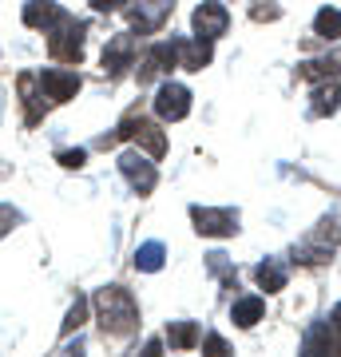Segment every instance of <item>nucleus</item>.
Listing matches in <instances>:
<instances>
[{
	"mask_svg": "<svg viewBox=\"0 0 341 357\" xmlns=\"http://www.w3.org/2000/svg\"><path fill=\"white\" fill-rule=\"evenodd\" d=\"M96 318H100V330L107 337H131L139 326V306L123 286H103L96 294Z\"/></svg>",
	"mask_w": 341,
	"mask_h": 357,
	"instance_id": "f257e3e1",
	"label": "nucleus"
},
{
	"mask_svg": "<svg viewBox=\"0 0 341 357\" xmlns=\"http://www.w3.org/2000/svg\"><path fill=\"white\" fill-rule=\"evenodd\" d=\"M119 139H135L143 151L151 155V159H163V155H167V135L155 128V123H147L143 115H127L112 135H100V147H115Z\"/></svg>",
	"mask_w": 341,
	"mask_h": 357,
	"instance_id": "f03ea898",
	"label": "nucleus"
},
{
	"mask_svg": "<svg viewBox=\"0 0 341 357\" xmlns=\"http://www.w3.org/2000/svg\"><path fill=\"white\" fill-rule=\"evenodd\" d=\"M84 32H88L84 20H72V16L63 13L60 20L44 32V36H48V56L60 60V64H79V56H84Z\"/></svg>",
	"mask_w": 341,
	"mask_h": 357,
	"instance_id": "7ed1b4c3",
	"label": "nucleus"
},
{
	"mask_svg": "<svg viewBox=\"0 0 341 357\" xmlns=\"http://www.w3.org/2000/svg\"><path fill=\"white\" fill-rule=\"evenodd\" d=\"M155 112H159V119H167V123L187 119L190 115V91L183 88V84H175V79L159 84V91H155Z\"/></svg>",
	"mask_w": 341,
	"mask_h": 357,
	"instance_id": "20e7f679",
	"label": "nucleus"
},
{
	"mask_svg": "<svg viewBox=\"0 0 341 357\" xmlns=\"http://www.w3.org/2000/svg\"><path fill=\"white\" fill-rule=\"evenodd\" d=\"M119 171H123V178L131 183V191H139V195H151L155 183H159L155 163L147 159V155H139V151H123L119 155Z\"/></svg>",
	"mask_w": 341,
	"mask_h": 357,
	"instance_id": "39448f33",
	"label": "nucleus"
},
{
	"mask_svg": "<svg viewBox=\"0 0 341 357\" xmlns=\"http://www.w3.org/2000/svg\"><path fill=\"white\" fill-rule=\"evenodd\" d=\"M190 218H195V230L199 234H215V238H227L238 230V211H218V206H190Z\"/></svg>",
	"mask_w": 341,
	"mask_h": 357,
	"instance_id": "423d86ee",
	"label": "nucleus"
},
{
	"mask_svg": "<svg viewBox=\"0 0 341 357\" xmlns=\"http://www.w3.org/2000/svg\"><path fill=\"white\" fill-rule=\"evenodd\" d=\"M171 8H175V0H131V13L127 16H131V28H135L139 36H147L155 28H163Z\"/></svg>",
	"mask_w": 341,
	"mask_h": 357,
	"instance_id": "0eeeda50",
	"label": "nucleus"
},
{
	"mask_svg": "<svg viewBox=\"0 0 341 357\" xmlns=\"http://www.w3.org/2000/svg\"><path fill=\"white\" fill-rule=\"evenodd\" d=\"M36 79H40V91H44L48 103H63V100H72V96L79 91V76L68 72V68H44Z\"/></svg>",
	"mask_w": 341,
	"mask_h": 357,
	"instance_id": "6e6552de",
	"label": "nucleus"
},
{
	"mask_svg": "<svg viewBox=\"0 0 341 357\" xmlns=\"http://www.w3.org/2000/svg\"><path fill=\"white\" fill-rule=\"evenodd\" d=\"M227 28H230L227 4H218V0H202L199 8H195V32H199L202 40H218Z\"/></svg>",
	"mask_w": 341,
	"mask_h": 357,
	"instance_id": "1a4fd4ad",
	"label": "nucleus"
},
{
	"mask_svg": "<svg viewBox=\"0 0 341 357\" xmlns=\"http://www.w3.org/2000/svg\"><path fill=\"white\" fill-rule=\"evenodd\" d=\"M131 64H135V36H112L107 48H103V72L107 76H119Z\"/></svg>",
	"mask_w": 341,
	"mask_h": 357,
	"instance_id": "9d476101",
	"label": "nucleus"
},
{
	"mask_svg": "<svg viewBox=\"0 0 341 357\" xmlns=\"http://www.w3.org/2000/svg\"><path fill=\"white\" fill-rule=\"evenodd\" d=\"M302 354H310V357H314V354H341V349H338V337H333V326H329V318L305 330Z\"/></svg>",
	"mask_w": 341,
	"mask_h": 357,
	"instance_id": "9b49d317",
	"label": "nucleus"
},
{
	"mask_svg": "<svg viewBox=\"0 0 341 357\" xmlns=\"http://www.w3.org/2000/svg\"><path fill=\"white\" fill-rule=\"evenodd\" d=\"M60 16H63V8L56 0H28L24 4V24L28 28H44V32H48Z\"/></svg>",
	"mask_w": 341,
	"mask_h": 357,
	"instance_id": "f8f14e48",
	"label": "nucleus"
},
{
	"mask_svg": "<svg viewBox=\"0 0 341 357\" xmlns=\"http://www.w3.org/2000/svg\"><path fill=\"white\" fill-rule=\"evenodd\" d=\"M262 314H266V302L258 294H242V298H234V306H230V318L242 330H250L254 321H262Z\"/></svg>",
	"mask_w": 341,
	"mask_h": 357,
	"instance_id": "ddd939ff",
	"label": "nucleus"
},
{
	"mask_svg": "<svg viewBox=\"0 0 341 357\" xmlns=\"http://www.w3.org/2000/svg\"><path fill=\"white\" fill-rule=\"evenodd\" d=\"M341 103V84L338 79H326V84H317L314 88V103H310V115L321 119V115H333Z\"/></svg>",
	"mask_w": 341,
	"mask_h": 357,
	"instance_id": "4468645a",
	"label": "nucleus"
},
{
	"mask_svg": "<svg viewBox=\"0 0 341 357\" xmlns=\"http://www.w3.org/2000/svg\"><path fill=\"white\" fill-rule=\"evenodd\" d=\"M254 274H258V286H262L266 294L286 290V278H290V274H286V266H282L278 258H266V262H262L258 270H254Z\"/></svg>",
	"mask_w": 341,
	"mask_h": 357,
	"instance_id": "2eb2a0df",
	"label": "nucleus"
},
{
	"mask_svg": "<svg viewBox=\"0 0 341 357\" xmlns=\"http://www.w3.org/2000/svg\"><path fill=\"white\" fill-rule=\"evenodd\" d=\"M199 342H202V333H199L195 321H171V326H167V345H171V349H195Z\"/></svg>",
	"mask_w": 341,
	"mask_h": 357,
	"instance_id": "dca6fc26",
	"label": "nucleus"
},
{
	"mask_svg": "<svg viewBox=\"0 0 341 357\" xmlns=\"http://www.w3.org/2000/svg\"><path fill=\"white\" fill-rule=\"evenodd\" d=\"M338 72H341V52L321 56V60H310V64L298 68V76L302 79H326V76H338Z\"/></svg>",
	"mask_w": 341,
	"mask_h": 357,
	"instance_id": "f3484780",
	"label": "nucleus"
},
{
	"mask_svg": "<svg viewBox=\"0 0 341 357\" xmlns=\"http://www.w3.org/2000/svg\"><path fill=\"white\" fill-rule=\"evenodd\" d=\"M163 243H143L139 250H135V270H143V274H155V270H163Z\"/></svg>",
	"mask_w": 341,
	"mask_h": 357,
	"instance_id": "a211bd4d",
	"label": "nucleus"
},
{
	"mask_svg": "<svg viewBox=\"0 0 341 357\" xmlns=\"http://www.w3.org/2000/svg\"><path fill=\"white\" fill-rule=\"evenodd\" d=\"M314 32L321 40H341V8H321V13L314 16Z\"/></svg>",
	"mask_w": 341,
	"mask_h": 357,
	"instance_id": "6ab92c4d",
	"label": "nucleus"
},
{
	"mask_svg": "<svg viewBox=\"0 0 341 357\" xmlns=\"http://www.w3.org/2000/svg\"><path fill=\"white\" fill-rule=\"evenodd\" d=\"M206 266H211V274H218V278H222V286H227V290H238V274L230 270V262H227V255H222V250L206 255Z\"/></svg>",
	"mask_w": 341,
	"mask_h": 357,
	"instance_id": "aec40b11",
	"label": "nucleus"
},
{
	"mask_svg": "<svg viewBox=\"0 0 341 357\" xmlns=\"http://www.w3.org/2000/svg\"><path fill=\"white\" fill-rule=\"evenodd\" d=\"M294 258H298V262H302V266H317V262H329V258H333V246H298V250H294Z\"/></svg>",
	"mask_w": 341,
	"mask_h": 357,
	"instance_id": "412c9836",
	"label": "nucleus"
},
{
	"mask_svg": "<svg viewBox=\"0 0 341 357\" xmlns=\"http://www.w3.org/2000/svg\"><path fill=\"white\" fill-rule=\"evenodd\" d=\"M84 318H88V298H76V306L68 310V321H63V333H72L84 326Z\"/></svg>",
	"mask_w": 341,
	"mask_h": 357,
	"instance_id": "4be33fe9",
	"label": "nucleus"
},
{
	"mask_svg": "<svg viewBox=\"0 0 341 357\" xmlns=\"http://www.w3.org/2000/svg\"><path fill=\"white\" fill-rule=\"evenodd\" d=\"M202 354H211V357H227V354H230V345L222 342L218 333H206V337H202Z\"/></svg>",
	"mask_w": 341,
	"mask_h": 357,
	"instance_id": "5701e85b",
	"label": "nucleus"
},
{
	"mask_svg": "<svg viewBox=\"0 0 341 357\" xmlns=\"http://www.w3.org/2000/svg\"><path fill=\"white\" fill-rule=\"evenodd\" d=\"M16 222H20V211H16V206H0V238H4Z\"/></svg>",
	"mask_w": 341,
	"mask_h": 357,
	"instance_id": "b1692460",
	"label": "nucleus"
},
{
	"mask_svg": "<svg viewBox=\"0 0 341 357\" xmlns=\"http://www.w3.org/2000/svg\"><path fill=\"white\" fill-rule=\"evenodd\" d=\"M84 159H88V151H84V147H76V151H60V163L63 167H84Z\"/></svg>",
	"mask_w": 341,
	"mask_h": 357,
	"instance_id": "393cba45",
	"label": "nucleus"
},
{
	"mask_svg": "<svg viewBox=\"0 0 341 357\" xmlns=\"http://www.w3.org/2000/svg\"><path fill=\"white\" fill-rule=\"evenodd\" d=\"M329 326H333V337H338V349H341V306H333V314H329Z\"/></svg>",
	"mask_w": 341,
	"mask_h": 357,
	"instance_id": "a878e982",
	"label": "nucleus"
},
{
	"mask_svg": "<svg viewBox=\"0 0 341 357\" xmlns=\"http://www.w3.org/2000/svg\"><path fill=\"white\" fill-rule=\"evenodd\" d=\"M119 4H127V0H91V8H100V13H115Z\"/></svg>",
	"mask_w": 341,
	"mask_h": 357,
	"instance_id": "bb28decb",
	"label": "nucleus"
}]
</instances>
